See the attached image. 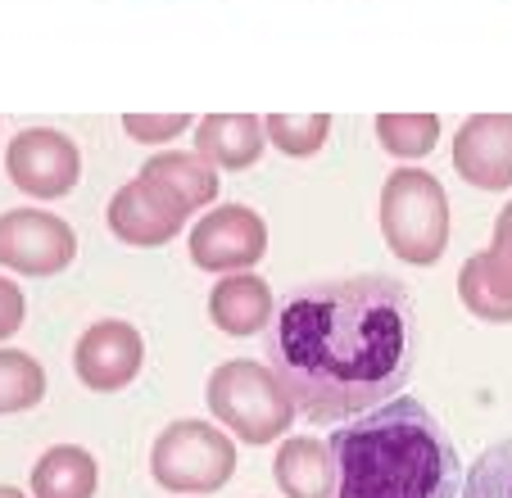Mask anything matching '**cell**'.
I'll list each match as a JSON object with an SVG mask.
<instances>
[{"label":"cell","instance_id":"8992f818","mask_svg":"<svg viewBox=\"0 0 512 498\" xmlns=\"http://www.w3.org/2000/svg\"><path fill=\"white\" fill-rule=\"evenodd\" d=\"M263 254H268V222L245 204H213L191 227V263L213 277L250 272Z\"/></svg>","mask_w":512,"mask_h":498},{"label":"cell","instance_id":"7a4b0ae2","mask_svg":"<svg viewBox=\"0 0 512 498\" xmlns=\"http://www.w3.org/2000/svg\"><path fill=\"white\" fill-rule=\"evenodd\" d=\"M331 453L340 471L336 498H458L467 480L440 417L408 394L340 422Z\"/></svg>","mask_w":512,"mask_h":498},{"label":"cell","instance_id":"30bf717a","mask_svg":"<svg viewBox=\"0 0 512 498\" xmlns=\"http://www.w3.org/2000/svg\"><path fill=\"white\" fill-rule=\"evenodd\" d=\"M141 363H145V340L123 317H105V322L87 326L78 349H73V372L96 394H114L123 385H132L141 376Z\"/></svg>","mask_w":512,"mask_h":498},{"label":"cell","instance_id":"7c38bea8","mask_svg":"<svg viewBox=\"0 0 512 498\" xmlns=\"http://www.w3.org/2000/svg\"><path fill=\"white\" fill-rule=\"evenodd\" d=\"M136 177L164 204H173L182 218L213 209V200H218V168L200 150H159L145 159V168Z\"/></svg>","mask_w":512,"mask_h":498},{"label":"cell","instance_id":"cb8c5ba5","mask_svg":"<svg viewBox=\"0 0 512 498\" xmlns=\"http://www.w3.org/2000/svg\"><path fill=\"white\" fill-rule=\"evenodd\" d=\"M0 498H28L23 489H14V485H0Z\"/></svg>","mask_w":512,"mask_h":498},{"label":"cell","instance_id":"7402d4cb","mask_svg":"<svg viewBox=\"0 0 512 498\" xmlns=\"http://www.w3.org/2000/svg\"><path fill=\"white\" fill-rule=\"evenodd\" d=\"M191 114H123V132L141 145H168L173 136L191 132Z\"/></svg>","mask_w":512,"mask_h":498},{"label":"cell","instance_id":"e0dca14e","mask_svg":"<svg viewBox=\"0 0 512 498\" xmlns=\"http://www.w3.org/2000/svg\"><path fill=\"white\" fill-rule=\"evenodd\" d=\"M100 467L78 444H55L32 467V498H96Z\"/></svg>","mask_w":512,"mask_h":498},{"label":"cell","instance_id":"44dd1931","mask_svg":"<svg viewBox=\"0 0 512 498\" xmlns=\"http://www.w3.org/2000/svg\"><path fill=\"white\" fill-rule=\"evenodd\" d=\"M463 498H512V435L481 453L463 480Z\"/></svg>","mask_w":512,"mask_h":498},{"label":"cell","instance_id":"6da1fadb","mask_svg":"<svg viewBox=\"0 0 512 498\" xmlns=\"http://www.w3.org/2000/svg\"><path fill=\"white\" fill-rule=\"evenodd\" d=\"M417 345L413 295L395 277L309 281L263 331L268 367L313 426H340L404 394Z\"/></svg>","mask_w":512,"mask_h":498},{"label":"cell","instance_id":"8fae6325","mask_svg":"<svg viewBox=\"0 0 512 498\" xmlns=\"http://www.w3.org/2000/svg\"><path fill=\"white\" fill-rule=\"evenodd\" d=\"M454 168L476 191L512 186V114H472L454 132Z\"/></svg>","mask_w":512,"mask_h":498},{"label":"cell","instance_id":"52a82bcc","mask_svg":"<svg viewBox=\"0 0 512 498\" xmlns=\"http://www.w3.org/2000/svg\"><path fill=\"white\" fill-rule=\"evenodd\" d=\"M78 259V236L59 213L10 209L0 213V268L19 277H55Z\"/></svg>","mask_w":512,"mask_h":498},{"label":"cell","instance_id":"ba28073f","mask_svg":"<svg viewBox=\"0 0 512 498\" xmlns=\"http://www.w3.org/2000/svg\"><path fill=\"white\" fill-rule=\"evenodd\" d=\"M5 173L32 200H64L82 177V150L55 127H28L5 150Z\"/></svg>","mask_w":512,"mask_h":498},{"label":"cell","instance_id":"9a60e30c","mask_svg":"<svg viewBox=\"0 0 512 498\" xmlns=\"http://www.w3.org/2000/svg\"><path fill=\"white\" fill-rule=\"evenodd\" d=\"M209 317L218 331L245 340V336H259V331L272 326L277 299H272L268 281L254 277V272H227V277H218V286H213V295H209Z\"/></svg>","mask_w":512,"mask_h":498},{"label":"cell","instance_id":"2e32d148","mask_svg":"<svg viewBox=\"0 0 512 498\" xmlns=\"http://www.w3.org/2000/svg\"><path fill=\"white\" fill-rule=\"evenodd\" d=\"M272 476L286 498H336L340 471L331 440H313V435H290L277 444L272 458Z\"/></svg>","mask_w":512,"mask_h":498},{"label":"cell","instance_id":"277c9868","mask_svg":"<svg viewBox=\"0 0 512 498\" xmlns=\"http://www.w3.org/2000/svg\"><path fill=\"white\" fill-rule=\"evenodd\" d=\"M381 236L408 268H431L449 249V195L426 168H395L381 186Z\"/></svg>","mask_w":512,"mask_h":498},{"label":"cell","instance_id":"9c48e42d","mask_svg":"<svg viewBox=\"0 0 512 498\" xmlns=\"http://www.w3.org/2000/svg\"><path fill=\"white\" fill-rule=\"evenodd\" d=\"M458 299L481 322H512V200L494 218V236L458 268Z\"/></svg>","mask_w":512,"mask_h":498},{"label":"cell","instance_id":"5bb4252c","mask_svg":"<svg viewBox=\"0 0 512 498\" xmlns=\"http://www.w3.org/2000/svg\"><path fill=\"white\" fill-rule=\"evenodd\" d=\"M195 150L218 168V173H241L254 168L268 150V127L259 114H204L195 123Z\"/></svg>","mask_w":512,"mask_h":498},{"label":"cell","instance_id":"ac0fdd59","mask_svg":"<svg viewBox=\"0 0 512 498\" xmlns=\"http://www.w3.org/2000/svg\"><path fill=\"white\" fill-rule=\"evenodd\" d=\"M46 399V367L23 349H0V417L28 412Z\"/></svg>","mask_w":512,"mask_h":498},{"label":"cell","instance_id":"d6986e66","mask_svg":"<svg viewBox=\"0 0 512 498\" xmlns=\"http://www.w3.org/2000/svg\"><path fill=\"white\" fill-rule=\"evenodd\" d=\"M377 141L395 159H426L440 141V114H377Z\"/></svg>","mask_w":512,"mask_h":498},{"label":"cell","instance_id":"603a6c76","mask_svg":"<svg viewBox=\"0 0 512 498\" xmlns=\"http://www.w3.org/2000/svg\"><path fill=\"white\" fill-rule=\"evenodd\" d=\"M23 317H28V299H23V290L14 286L10 277H0V340L19 336Z\"/></svg>","mask_w":512,"mask_h":498},{"label":"cell","instance_id":"ffe728a7","mask_svg":"<svg viewBox=\"0 0 512 498\" xmlns=\"http://www.w3.org/2000/svg\"><path fill=\"white\" fill-rule=\"evenodd\" d=\"M268 145L286 159H313L331 136V114H268Z\"/></svg>","mask_w":512,"mask_h":498},{"label":"cell","instance_id":"3957f363","mask_svg":"<svg viewBox=\"0 0 512 498\" xmlns=\"http://www.w3.org/2000/svg\"><path fill=\"white\" fill-rule=\"evenodd\" d=\"M204 403H209L213 422L227 426L236 440L254 444V449L281 440L290 422L300 417L281 376L254 358H232V363L213 367L209 385H204Z\"/></svg>","mask_w":512,"mask_h":498},{"label":"cell","instance_id":"5b68a950","mask_svg":"<svg viewBox=\"0 0 512 498\" xmlns=\"http://www.w3.org/2000/svg\"><path fill=\"white\" fill-rule=\"evenodd\" d=\"M236 471V435L218 422H182L164 426L150 449V476L173 494H218Z\"/></svg>","mask_w":512,"mask_h":498},{"label":"cell","instance_id":"4fadbf2b","mask_svg":"<svg viewBox=\"0 0 512 498\" xmlns=\"http://www.w3.org/2000/svg\"><path fill=\"white\" fill-rule=\"evenodd\" d=\"M109 231H114L123 245H136V249H155V245H168V240L182 231V213L173 204H164L141 177H132L127 186H118V195L109 200V213H105Z\"/></svg>","mask_w":512,"mask_h":498}]
</instances>
